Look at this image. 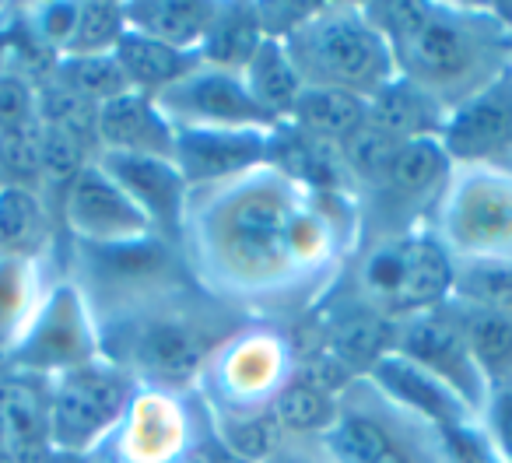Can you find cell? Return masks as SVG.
<instances>
[{"label":"cell","mask_w":512,"mask_h":463,"mask_svg":"<svg viewBox=\"0 0 512 463\" xmlns=\"http://www.w3.org/2000/svg\"><path fill=\"white\" fill-rule=\"evenodd\" d=\"M116 64H120L123 78H127L130 92H141L148 99H158L165 88H172L176 81H183L193 67H200L197 53L176 50V46L155 43V39L130 32L116 46Z\"/></svg>","instance_id":"27"},{"label":"cell","mask_w":512,"mask_h":463,"mask_svg":"<svg viewBox=\"0 0 512 463\" xmlns=\"http://www.w3.org/2000/svg\"><path fill=\"white\" fill-rule=\"evenodd\" d=\"M449 172L453 162L442 151L439 137L400 144L383 176L355 197L358 246L425 228L446 190Z\"/></svg>","instance_id":"10"},{"label":"cell","mask_w":512,"mask_h":463,"mask_svg":"<svg viewBox=\"0 0 512 463\" xmlns=\"http://www.w3.org/2000/svg\"><path fill=\"white\" fill-rule=\"evenodd\" d=\"M109 179L130 197V204L144 214L148 228L155 236L179 243V228H183L186 186L183 172L176 169L172 158H151V155H95Z\"/></svg>","instance_id":"18"},{"label":"cell","mask_w":512,"mask_h":463,"mask_svg":"<svg viewBox=\"0 0 512 463\" xmlns=\"http://www.w3.org/2000/svg\"><path fill=\"white\" fill-rule=\"evenodd\" d=\"M158 109L176 130H274L278 123L256 106L242 74L193 67L183 81L158 95Z\"/></svg>","instance_id":"14"},{"label":"cell","mask_w":512,"mask_h":463,"mask_svg":"<svg viewBox=\"0 0 512 463\" xmlns=\"http://www.w3.org/2000/svg\"><path fill=\"white\" fill-rule=\"evenodd\" d=\"M99 358V323H95L92 309L81 299L78 288L67 278H60L53 285V292L46 295L36 320L22 334V341L8 351V372L32 379H53L71 369H81V365L99 362Z\"/></svg>","instance_id":"13"},{"label":"cell","mask_w":512,"mask_h":463,"mask_svg":"<svg viewBox=\"0 0 512 463\" xmlns=\"http://www.w3.org/2000/svg\"><path fill=\"white\" fill-rule=\"evenodd\" d=\"M57 218L67 243L113 246L151 236L144 214L130 204L127 193L102 172V165L95 158L60 193Z\"/></svg>","instance_id":"16"},{"label":"cell","mask_w":512,"mask_h":463,"mask_svg":"<svg viewBox=\"0 0 512 463\" xmlns=\"http://www.w3.org/2000/svg\"><path fill=\"white\" fill-rule=\"evenodd\" d=\"M439 144L453 165L512 162V71L484 92L446 109Z\"/></svg>","instance_id":"17"},{"label":"cell","mask_w":512,"mask_h":463,"mask_svg":"<svg viewBox=\"0 0 512 463\" xmlns=\"http://www.w3.org/2000/svg\"><path fill=\"white\" fill-rule=\"evenodd\" d=\"M453 302L512 316V264H456Z\"/></svg>","instance_id":"34"},{"label":"cell","mask_w":512,"mask_h":463,"mask_svg":"<svg viewBox=\"0 0 512 463\" xmlns=\"http://www.w3.org/2000/svg\"><path fill=\"white\" fill-rule=\"evenodd\" d=\"M0 257L60 260L64 232L53 200L43 190L8 183L0 190Z\"/></svg>","instance_id":"23"},{"label":"cell","mask_w":512,"mask_h":463,"mask_svg":"<svg viewBox=\"0 0 512 463\" xmlns=\"http://www.w3.org/2000/svg\"><path fill=\"white\" fill-rule=\"evenodd\" d=\"M271 130H176L172 162L190 190L218 186L267 165Z\"/></svg>","instance_id":"19"},{"label":"cell","mask_w":512,"mask_h":463,"mask_svg":"<svg viewBox=\"0 0 512 463\" xmlns=\"http://www.w3.org/2000/svg\"><path fill=\"white\" fill-rule=\"evenodd\" d=\"M337 397H341V390H330V386L295 372L285 393L274 400L271 414L285 432V439H323L337 418Z\"/></svg>","instance_id":"31"},{"label":"cell","mask_w":512,"mask_h":463,"mask_svg":"<svg viewBox=\"0 0 512 463\" xmlns=\"http://www.w3.org/2000/svg\"><path fill=\"white\" fill-rule=\"evenodd\" d=\"M267 463H337L320 439H285Z\"/></svg>","instance_id":"39"},{"label":"cell","mask_w":512,"mask_h":463,"mask_svg":"<svg viewBox=\"0 0 512 463\" xmlns=\"http://www.w3.org/2000/svg\"><path fill=\"white\" fill-rule=\"evenodd\" d=\"M264 39H267V32H264V22H260V8H256V4H218L197 57H200V64H207V67L242 74V67L253 60V53L260 50Z\"/></svg>","instance_id":"28"},{"label":"cell","mask_w":512,"mask_h":463,"mask_svg":"<svg viewBox=\"0 0 512 463\" xmlns=\"http://www.w3.org/2000/svg\"><path fill=\"white\" fill-rule=\"evenodd\" d=\"M211 432L221 442V449L249 463H267L274 449L285 442V432L278 428L271 411L242 414V418H211Z\"/></svg>","instance_id":"35"},{"label":"cell","mask_w":512,"mask_h":463,"mask_svg":"<svg viewBox=\"0 0 512 463\" xmlns=\"http://www.w3.org/2000/svg\"><path fill=\"white\" fill-rule=\"evenodd\" d=\"M214 463H249V460H242V456H235V453H228V449H221V442H218V453H214Z\"/></svg>","instance_id":"41"},{"label":"cell","mask_w":512,"mask_h":463,"mask_svg":"<svg viewBox=\"0 0 512 463\" xmlns=\"http://www.w3.org/2000/svg\"><path fill=\"white\" fill-rule=\"evenodd\" d=\"M39 123V81L15 67H0V141Z\"/></svg>","instance_id":"37"},{"label":"cell","mask_w":512,"mask_h":463,"mask_svg":"<svg viewBox=\"0 0 512 463\" xmlns=\"http://www.w3.org/2000/svg\"><path fill=\"white\" fill-rule=\"evenodd\" d=\"M460 316L463 337L470 344V355H474L477 369L484 372L491 386L512 383V316L502 313H481V309L456 306Z\"/></svg>","instance_id":"32"},{"label":"cell","mask_w":512,"mask_h":463,"mask_svg":"<svg viewBox=\"0 0 512 463\" xmlns=\"http://www.w3.org/2000/svg\"><path fill=\"white\" fill-rule=\"evenodd\" d=\"M288 57L309 88L372 99L397 78V64L365 4H313L285 36Z\"/></svg>","instance_id":"6"},{"label":"cell","mask_w":512,"mask_h":463,"mask_svg":"<svg viewBox=\"0 0 512 463\" xmlns=\"http://www.w3.org/2000/svg\"><path fill=\"white\" fill-rule=\"evenodd\" d=\"M214 453H218V439H214V432L207 428V435H200L176 463H214Z\"/></svg>","instance_id":"40"},{"label":"cell","mask_w":512,"mask_h":463,"mask_svg":"<svg viewBox=\"0 0 512 463\" xmlns=\"http://www.w3.org/2000/svg\"><path fill=\"white\" fill-rule=\"evenodd\" d=\"M428 228L453 264H512V162L453 165Z\"/></svg>","instance_id":"9"},{"label":"cell","mask_w":512,"mask_h":463,"mask_svg":"<svg viewBox=\"0 0 512 463\" xmlns=\"http://www.w3.org/2000/svg\"><path fill=\"white\" fill-rule=\"evenodd\" d=\"M299 372L292 327L246 320L211 351L197 379V397L211 418L264 414Z\"/></svg>","instance_id":"7"},{"label":"cell","mask_w":512,"mask_h":463,"mask_svg":"<svg viewBox=\"0 0 512 463\" xmlns=\"http://www.w3.org/2000/svg\"><path fill=\"white\" fill-rule=\"evenodd\" d=\"M393 351L404 355L407 362L421 365L439 383H446L481 418L484 404H488L491 383L484 379V372L477 369L474 355H470V344L463 337L460 316H456L453 302L400 323Z\"/></svg>","instance_id":"15"},{"label":"cell","mask_w":512,"mask_h":463,"mask_svg":"<svg viewBox=\"0 0 512 463\" xmlns=\"http://www.w3.org/2000/svg\"><path fill=\"white\" fill-rule=\"evenodd\" d=\"M481 425L488 432L491 449L502 463H512V383L491 386L488 404L481 411Z\"/></svg>","instance_id":"38"},{"label":"cell","mask_w":512,"mask_h":463,"mask_svg":"<svg viewBox=\"0 0 512 463\" xmlns=\"http://www.w3.org/2000/svg\"><path fill=\"white\" fill-rule=\"evenodd\" d=\"M4 186H8V176H4V162H0V190H4Z\"/></svg>","instance_id":"44"},{"label":"cell","mask_w":512,"mask_h":463,"mask_svg":"<svg viewBox=\"0 0 512 463\" xmlns=\"http://www.w3.org/2000/svg\"><path fill=\"white\" fill-rule=\"evenodd\" d=\"M397 64V78L432 95L442 109L484 92L512 71L509 29L498 4H365Z\"/></svg>","instance_id":"2"},{"label":"cell","mask_w":512,"mask_h":463,"mask_svg":"<svg viewBox=\"0 0 512 463\" xmlns=\"http://www.w3.org/2000/svg\"><path fill=\"white\" fill-rule=\"evenodd\" d=\"M369 379L383 393H390L397 404H404L407 411H414L418 418H425L428 425H435L442 435L460 432V428L477 425V414L449 390L446 383H439L435 376H428L421 365L407 362L404 355L390 351L386 358H379V365L369 372Z\"/></svg>","instance_id":"21"},{"label":"cell","mask_w":512,"mask_h":463,"mask_svg":"<svg viewBox=\"0 0 512 463\" xmlns=\"http://www.w3.org/2000/svg\"><path fill=\"white\" fill-rule=\"evenodd\" d=\"M53 463H92L88 456H64V453H57L53 456Z\"/></svg>","instance_id":"43"},{"label":"cell","mask_w":512,"mask_h":463,"mask_svg":"<svg viewBox=\"0 0 512 463\" xmlns=\"http://www.w3.org/2000/svg\"><path fill=\"white\" fill-rule=\"evenodd\" d=\"M442 120H446V109L404 78H393L386 88H379L369 99V113H365L369 127L400 144L439 137Z\"/></svg>","instance_id":"25"},{"label":"cell","mask_w":512,"mask_h":463,"mask_svg":"<svg viewBox=\"0 0 512 463\" xmlns=\"http://www.w3.org/2000/svg\"><path fill=\"white\" fill-rule=\"evenodd\" d=\"M214 8L218 4H200V0H137V4H123V15H127L130 32L197 53L214 18Z\"/></svg>","instance_id":"26"},{"label":"cell","mask_w":512,"mask_h":463,"mask_svg":"<svg viewBox=\"0 0 512 463\" xmlns=\"http://www.w3.org/2000/svg\"><path fill=\"white\" fill-rule=\"evenodd\" d=\"M211 428L197 393L134 386L120 421L92 449V463H176Z\"/></svg>","instance_id":"11"},{"label":"cell","mask_w":512,"mask_h":463,"mask_svg":"<svg viewBox=\"0 0 512 463\" xmlns=\"http://www.w3.org/2000/svg\"><path fill=\"white\" fill-rule=\"evenodd\" d=\"M239 323H246V316L193 285L141 313L99 327L102 358L127 372L134 386L193 393L211 351Z\"/></svg>","instance_id":"3"},{"label":"cell","mask_w":512,"mask_h":463,"mask_svg":"<svg viewBox=\"0 0 512 463\" xmlns=\"http://www.w3.org/2000/svg\"><path fill=\"white\" fill-rule=\"evenodd\" d=\"M134 393V379L109 358L46 379L50 446L64 456H92V449L120 421Z\"/></svg>","instance_id":"12"},{"label":"cell","mask_w":512,"mask_h":463,"mask_svg":"<svg viewBox=\"0 0 512 463\" xmlns=\"http://www.w3.org/2000/svg\"><path fill=\"white\" fill-rule=\"evenodd\" d=\"M127 36L123 4H78L71 43L64 57H109Z\"/></svg>","instance_id":"36"},{"label":"cell","mask_w":512,"mask_h":463,"mask_svg":"<svg viewBox=\"0 0 512 463\" xmlns=\"http://www.w3.org/2000/svg\"><path fill=\"white\" fill-rule=\"evenodd\" d=\"M0 456L11 463H53L46 421V379L0 376Z\"/></svg>","instance_id":"22"},{"label":"cell","mask_w":512,"mask_h":463,"mask_svg":"<svg viewBox=\"0 0 512 463\" xmlns=\"http://www.w3.org/2000/svg\"><path fill=\"white\" fill-rule=\"evenodd\" d=\"M64 278L81 292L99 327L197 285L179 243L155 232L113 246H85L64 239Z\"/></svg>","instance_id":"4"},{"label":"cell","mask_w":512,"mask_h":463,"mask_svg":"<svg viewBox=\"0 0 512 463\" xmlns=\"http://www.w3.org/2000/svg\"><path fill=\"white\" fill-rule=\"evenodd\" d=\"M64 278V257L60 260H18L0 257V351L8 355L36 313L43 309L46 295Z\"/></svg>","instance_id":"24"},{"label":"cell","mask_w":512,"mask_h":463,"mask_svg":"<svg viewBox=\"0 0 512 463\" xmlns=\"http://www.w3.org/2000/svg\"><path fill=\"white\" fill-rule=\"evenodd\" d=\"M320 442L337 463H453L439 428L397 404L369 376L341 390L337 418Z\"/></svg>","instance_id":"8"},{"label":"cell","mask_w":512,"mask_h":463,"mask_svg":"<svg viewBox=\"0 0 512 463\" xmlns=\"http://www.w3.org/2000/svg\"><path fill=\"white\" fill-rule=\"evenodd\" d=\"M53 81H60L64 88H71L74 95H81L92 106H106L109 99L130 92L127 78H123L116 57H60L50 71Z\"/></svg>","instance_id":"33"},{"label":"cell","mask_w":512,"mask_h":463,"mask_svg":"<svg viewBox=\"0 0 512 463\" xmlns=\"http://www.w3.org/2000/svg\"><path fill=\"white\" fill-rule=\"evenodd\" d=\"M0 463H11V460H8V456H0Z\"/></svg>","instance_id":"45"},{"label":"cell","mask_w":512,"mask_h":463,"mask_svg":"<svg viewBox=\"0 0 512 463\" xmlns=\"http://www.w3.org/2000/svg\"><path fill=\"white\" fill-rule=\"evenodd\" d=\"M365 113H369V99H358L348 92H334V88H309L299 95L292 113L281 123H292L302 134L316 137L341 148L348 137H355L365 127Z\"/></svg>","instance_id":"30"},{"label":"cell","mask_w":512,"mask_h":463,"mask_svg":"<svg viewBox=\"0 0 512 463\" xmlns=\"http://www.w3.org/2000/svg\"><path fill=\"white\" fill-rule=\"evenodd\" d=\"M176 127L165 120L155 99L123 92L99 106L95 116V155H151L172 158Z\"/></svg>","instance_id":"20"},{"label":"cell","mask_w":512,"mask_h":463,"mask_svg":"<svg viewBox=\"0 0 512 463\" xmlns=\"http://www.w3.org/2000/svg\"><path fill=\"white\" fill-rule=\"evenodd\" d=\"M179 250L200 292L246 320L295 327L358 250V204L260 165L190 190Z\"/></svg>","instance_id":"1"},{"label":"cell","mask_w":512,"mask_h":463,"mask_svg":"<svg viewBox=\"0 0 512 463\" xmlns=\"http://www.w3.org/2000/svg\"><path fill=\"white\" fill-rule=\"evenodd\" d=\"M242 81H246L249 95L274 123H281L292 106L299 102V95L306 92V81H302L299 67L288 57L285 39L267 36L260 43V50L253 53L246 67H242Z\"/></svg>","instance_id":"29"},{"label":"cell","mask_w":512,"mask_h":463,"mask_svg":"<svg viewBox=\"0 0 512 463\" xmlns=\"http://www.w3.org/2000/svg\"><path fill=\"white\" fill-rule=\"evenodd\" d=\"M498 11L505 18V29H509V57H512V4H498Z\"/></svg>","instance_id":"42"},{"label":"cell","mask_w":512,"mask_h":463,"mask_svg":"<svg viewBox=\"0 0 512 463\" xmlns=\"http://www.w3.org/2000/svg\"><path fill=\"white\" fill-rule=\"evenodd\" d=\"M456 264L432 228L376 239L355 250L344 267L337 292L393 323L414 320L453 302Z\"/></svg>","instance_id":"5"}]
</instances>
